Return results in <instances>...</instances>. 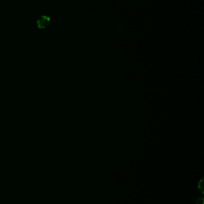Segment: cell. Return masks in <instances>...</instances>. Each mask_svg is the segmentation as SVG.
<instances>
[{
    "label": "cell",
    "mask_w": 204,
    "mask_h": 204,
    "mask_svg": "<svg viewBox=\"0 0 204 204\" xmlns=\"http://www.w3.org/2000/svg\"><path fill=\"white\" fill-rule=\"evenodd\" d=\"M195 204H204V198L203 197L198 198L195 202Z\"/></svg>",
    "instance_id": "obj_3"
},
{
    "label": "cell",
    "mask_w": 204,
    "mask_h": 204,
    "mask_svg": "<svg viewBox=\"0 0 204 204\" xmlns=\"http://www.w3.org/2000/svg\"><path fill=\"white\" fill-rule=\"evenodd\" d=\"M51 19L47 16H41L37 21V25L39 29H44L49 25Z\"/></svg>",
    "instance_id": "obj_1"
},
{
    "label": "cell",
    "mask_w": 204,
    "mask_h": 204,
    "mask_svg": "<svg viewBox=\"0 0 204 204\" xmlns=\"http://www.w3.org/2000/svg\"><path fill=\"white\" fill-rule=\"evenodd\" d=\"M198 189L199 190V191H201V193L202 194H203L204 192V179H201L199 183H198Z\"/></svg>",
    "instance_id": "obj_2"
}]
</instances>
